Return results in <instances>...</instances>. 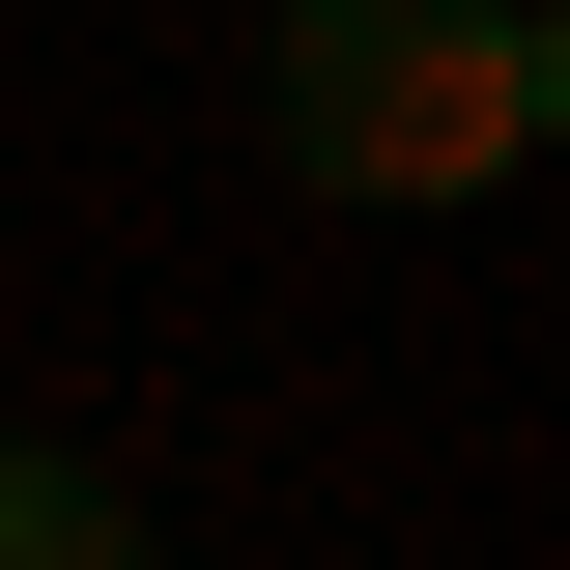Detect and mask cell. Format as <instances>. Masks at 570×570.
Listing matches in <instances>:
<instances>
[{
	"instance_id": "2",
	"label": "cell",
	"mask_w": 570,
	"mask_h": 570,
	"mask_svg": "<svg viewBox=\"0 0 570 570\" xmlns=\"http://www.w3.org/2000/svg\"><path fill=\"white\" fill-rule=\"evenodd\" d=\"M0 570H142V513L86 485V456H0Z\"/></svg>"
},
{
	"instance_id": "1",
	"label": "cell",
	"mask_w": 570,
	"mask_h": 570,
	"mask_svg": "<svg viewBox=\"0 0 570 570\" xmlns=\"http://www.w3.org/2000/svg\"><path fill=\"white\" fill-rule=\"evenodd\" d=\"M542 115H570L542 0H285L257 58V142L314 200H485V171H542Z\"/></svg>"
}]
</instances>
